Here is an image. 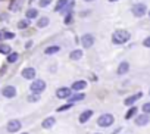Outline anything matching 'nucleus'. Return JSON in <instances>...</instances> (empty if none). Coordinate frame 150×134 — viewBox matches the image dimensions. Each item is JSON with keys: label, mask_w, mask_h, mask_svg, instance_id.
I'll return each mask as SVG.
<instances>
[{"label": "nucleus", "mask_w": 150, "mask_h": 134, "mask_svg": "<svg viewBox=\"0 0 150 134\" xmlns=\"http://www.w3.org/2000/svg\"><path fill=\"white\" fill-rule=\"evenodd\" d=\"M128 40H129V33L125 31V30H118V31H115L113 35H112V41H113L115 44H124V43H127Z\"/></svg>", "instance_id": "obj_1"}, {"label": "nucleus", "mask_w": 150, "mask_h": 134, "mask_svg": "<svg viewBox=\"0 0 150 134\" xmlns=\"http://www.w3.org/2000/svg\"><path fill=\"white\" fill-rule=\"evenodd\" d=\"M113 115H110V113H103V115H100V118L97 119V124H99V127H110L112 124H113Z\"/></svg>", "instance_id": "obj_2"}, {"label": "nucleus", "mask_w": 150, "mask_h": 134, "mask_svg": "<svg viewBox=\"0 0 150 134\" xmlns=\"http://www.w3.org/2000/svg\"><path fill=\"white\" fill-rule=\"evenodd\" d=\"M132 13H134V16H137V18H141V16H144L146 15V12H147V8H146V5H143V3H137V5H134L132 6Z\"/></svg>", "instance_id": "obj_3"}, {"label": "nucleus", "mask_w": 150, "mask_h": 134, "mask_svg": "<svg viewBox=\"0 0 150 134\" xmlns=\"http://www.w3.org/2000/svg\"><path fill=\"white\" fill-rule=\"evenodd\" d=\"M30 89H31L34 93L38 94V93H41V91L46 89V83H44L43 80H35L34 83H31V87H30Z\"/></svg>", "instance_id": "obj_4"}, {"label": "nucleus", "mask_w": 150, "mask_h": 134, "mask_svg": "<svg viewBox=\"0 0 150 134\" xmlns=\"http://www.w3.org/2000/svg\"><path fill=\"white\" fill-rule=\"evenodd\" d=\"M81 44H83V47L90 49V47L94 44V35H93V34H86V35H83V37H81Z\"/></svg>", "instance_id": "obj_5"}, {"label": "nucleus", "mask_w": 150, "mask_h": 134, "mask_svg": "<svg viewBox=\"0 0 150 134\" xmlns=\"http://www.w3.org/2000/svg\"><path fill=\"white\" fill-rule=\"evenodd\" d=\"M21 121H18V119H12V121H9L8 122V131L9 133H16V131H19L21 130Z\"/></svg>", "instance_id": "obj_6"}, {"label": "nucleus", "mask_w": 150, "mask_h": 134, "mask_svg": "<svg viewBox=\"0 0 150 134\" xmlns=\"http://www.w3.org/2000/svg\"><path fill=\"white\" fill-rule=\"evenodd\" d=\"M2 94H3L5 97L12 99V97H15V96H16V89H15L13 86H6V87L2 90Z\"/></svg>", "instance_id": "obj_7"}, {"label": "nucleus", "mask_w": 150, "mask_h": 134, "mask_svg": "<svg viewBox=\"0 0 150 134\" xmlns=\"http://www.w3.org/2000/svg\"><path fill=\"white\" fill-rule=\"evenodd\" d=\"M56 96H57L59 99H68V97L71 96V89H68V87H60V89L56 90Z\"/></svg>", "instance_id": "obj_8"}, {"label": "nucleus", "mask_w": 150, "mask_h": 134, "mask_svg": "<svg viewBox=\"0 0 150 134\" xmlns=\"http://www.w3.org/2000/svg\"><path fill=\"white\" fill-rule=\"evenodd\" d=\"M149 122H150V118H149V115H147V113H141V115H138V116L135 118V124H137V125H140V127L147 125Z\"/></svg>", "instance_id": "obj_9"}, {"label": "nucleus", "mask_w": 150, "mask_h": 134, "mask_svg": "<svg viewBox=\"0 0 150 134\" xmlns=\"http://www.w3.org/2000/svg\"><path fill=\"white\" fill-rule=\"evenodd\" d=\"M141 96H143V93H137V94H132V96L127 97L124 103H125L127 106H131V105H134V103H135V102H137V100H138V99L141 97Z\"/></svg>", "instance_id": "obj_10"}, {"label": "nucleus", "mask_w": 150, "mask_h": 134, "mask_svg": "<svg viewBox=\"0 0 150 134\" xmlns=\"http://www.w3.org/2000/svg\"><path fill=\"white\" fill-rule=\"evenodd\" d=\"M22 77L27 78V80H33V78L35 77V69H34V68H25V69L22 71Z\"/></svg>", "instance_id": "obj_11"}, {"label": "nucleus", "mask_w": 150, "mask_h": 134, "mask_svg": "<svg viewBox=\"0 0 150 134\" xmlns=\"http://www.w3.org/2000/svg\"><path fill=\"white\" fill-rule=\"evenodd\" d=\"M87 87V83L86 81H83V80H80V81H75L74 84H72V90H75V91H80V90H84Z\"/></svg>", "instance_id": "obj_12"}, {"label": "nucleus", "mask_w": 150, "mask_h": 134, "mask_svg": "<svg viewBox=\"0 0 150 134\" xmlns=\"http://www.w3.org/2000/svg\"><path fill=\"white\" fill-rule=\"evenodd\" d=\"M91 115H93V111H90V109H88V111H84V112L80 115V122H81V124L87 122V121L91 118Z\"/></svg>", "instance_id": "obj_13"}, {"label": "nucleus", "mask_w": 150, "mask_h": 134, "mask_svg": "<svg viewBox=\"0 0 150 134\" xmlns=\"http://www.w3.org/2000/svg\"><path fill=\"white\" fill-rule=\"evenodd\" d=\"M128 69H129L128 62H122V63L118 66V74H119V75H124V74H127V72H128Z\"/></svg>", "instance_id": "obj_14"}, {"label": "nucleus", "mask_w": 150, "mask_h": 134, "mask_svg": "<svg viewBox=\"0 0 150 134\" xmlns=\"http://www.w3.org/2000/svg\"><path fill=\"white\" fill-rule=\"evenodd\" d=\"M21 5H22V0H13V2L9 5V9L12 12H18L21 9Z\"/></svg>", "instance_id": "obj_15"}, {"label": "nucleus", "mask_w": 150, "mask_h": 134, "mask_svg": "<svg viewBox=\"0 0 150 134\" xmlns=\"http://www.w3.org/2000/svg\"><path fill=\"white\" fill-rule=\"evenodd\" d=\"M54 122H56V119L53 118V116H49V118H46L44 121H43V128H52L53 125H54Z\"/></svg>", "instance_id": "obj_16"}, {"label": "nucleus", "mask_w": 150, "mask_h": 134, "mask_svg": "<svg viewBox=\"0 0 150 134\" xmlns=\"http://www.w3.org/2000/svg\"><path fill=\"white\" fill-rule=\"evenodd\" d=\"M69 57H71L72 60L81 59V57H83V50H72V52L69 53Z\"/></svg>", "instance_id": "obj_17"}, {"label": "nucleus", "mask_w": 150, "mask_h": 134, "mask_svg": "<svg viewBox=\"0 0 150 134\" xmlns=\"http://www.w3.org/2000/svg\"><path fill=\"white\" fill-rule=\"evenodd\" d=\"M13 37H15V34L11 33V31H5V30L0 31V40H3V38H6V40H12Z\"/></svg>", "instance_id": "obj_18"}, {"label": "nucleus", "mask_w": 150, "mask_h": 134, "mask_svg": "<svg viewBox=\"0 0 150 134\" xmlns=\"http://www.w3.org/2000/svg\"><path fill=\"white\" fill-rule=\"evenodd\" d=\"M84 97H86V94H83V93H78V94H71L68 99H69V103H74V102H78V100H84Z\"/></svg>", "instance_id": "obj_19"}, {"label": "nucleus", "mask_w": 150, "mask_h": 134, "mask_svg": "<svg viewBox=\"0 0 150 134\" xmlns=\"http://www.w3.org/2000/svg\"><path fill=\"white\" fill-rule=\"evenodd\" d=\"M59 50H60L59 46H50V47H47V49L44 50V53H46V55H54V53H57Z\"/></svg>", "instance_id": "obj_20"}, {"label": "nucleus", "mask_w": 150, "mask_h": 134, "mask_svg": "<svg viewBox=\"0 0 150 134\" xmlns=\"http://www.w3.org/2000/svg\"><path fill=\"white\" fill-rule=\"evenodd\" d=\"M66 3H68V0H59V2L56 3V8H54V11H56V12H60V11H63V8L66 6Z\"/></svg>", "instance_id": "obj_21"}, {"label": "nucleus", "mask_w": 150, "mask_h": 134, "mask_svg": "<svg viewBox=\"0 0 150 134\" xmlns=\"http://www.w3.org/2000/svg\"><path fill=\"white\" fill-rule=\"evenodd\" d=\"M25 15H27V18H28V19H34V18H37V16H38V12H37L35 9H28V11L25 12Z\"/></svg>", "instance_id": "obj_22"}, {"label": "nucleus", "mask_w": 150, "mask_h": 134, "mask_svg": "<svg viewBox=\"0 0 150 134\" xmlns=\"http://www.w3.org/2000/svg\"><path fill=\"white\" fill-rule=\"evenodd\" d=\"M0 53H3V55H9V53H11V46H9V44H3V43H0Z\"/></svg>", "instance_id": "obj_23"}, {"label": "nucleus", "mask_w": 150, "mask_h": 134, "mask_svg": "<svg viewBox=\"0 0 150 134\" xmlns=\"http://www.w3.org/2000/svg\"><path fill=\"white\" fill-rule=\"evenodd\" d=\"M47 24H49V18H40L38 19V22H37V27L38 28H44V27H47Z\"/></svg>", "instance_id": "obj_24"}, {"label": "nucleus", "mask_w": 150, "mask_h": 134, "mask_svg": "<svg viewBox=\"0 0 150 134\" xmlns=\"http://www.w3.org/2000/svg\"><path fill=\"white\" fill-rule=\"evenodd\" d=\"M18 57H19L18 53H15V52H13V53H9V56H8V62H9V63H15V62L18 60Z\"/></svg>", "instance_id": "obj_25"}, {"label": "nucleus", "mask_w": 150, "mask_h": 134, "mask_svg": "<svg viewBox=\"0 0 150 134\" xmlns=\"http://www.w3.org/2000/svg\"><path fill=\"white\" fill-rule=\"evenodd\" d=\"M28 25H30V22H28V19H25V21H19V22H18V28H19V30H24V28H28Z\"/></svg>", "instance_id": "obj_26"}, {"label": "nucleus", "mask_w": 150, "mask_h": 134, "mask_svg": "<svg viewBox=\"0 0 150 134\" xmlns=\"http://www.w3.org/2000/svg\"><path fill=\"white\" fill-rule=\"evenodd\" d=\"M135 113H137V108H131V109H129V111L127 112L125 118H127V119H129V118H132V116H134Z\"/></svg>", "instance_id": "obj_27"}, {"label": "nucleus", "mask_w": 150, "mask_h": 134, "mask_svg": "<svg viewBox=\"0 0 150 134\" xmlns=\"http://www.w3.org/2000/svg\"><path fill=\"white\" fill-rule=\"evenodd\" d=\"M38 99H40V94H37V93L28 96V100H30V102H38Z\"/></svg>", "instance_id": "obj_28"}, {"label": "nucleus", "mask_w": 150, "mask_h": 134, "mask_svg": "<svg viewBox=\"0 0 150 134\" xmlns=\"http://www.w3.org/2000/svg\"><path fill=\"white\" fill-rule=\"evenodd\" d=\"M143 112L147 113V115H150V102H147V103L143 105Z\"/></svg>", "instance_id": "obj_29"}, {"label": "nucleus", "mask_w": 150, "mask_h": 134, "mask_svg": "<svg viewBox=\"0 0 150 134\" xmlns=\"http://www.w3.org/2000/svg\"><path fill=\"white\" fill-rule=\"evenodd\" d=\"M50 3H52V0H40V2H38L40 8H46V6H49Z\"/></svg>", "instance_id": "obj_30"}, {"label": "nucleus", "mask_w": 150, "mask_h": 134, "mask_svg": "<svg viewBox=\"0 0 150 134\" xmlns=\"http://www.w3.org/2000/svg\"><path fill=\"white\" fill-rule=\"evenodd\" d=\"M71 22H72V12H71V13H68V15H66V18H65V24H66V25H69Z\"/></svg>", "instance_id": "obj_31"}, {"label": "nucleus", "mask_w": 150, "mask_h": 134, "mask_svg": "<svg viewBox=\"0 0 150 134\" xmlns=\"http://www.w3.org/2000/svg\"><path fill=\"white\" fill-rule=\"evenodd\" d=\"M72 106V103H68V105H63V106H60V108H57V112H62V111H66V109H69Z\"/></svg>", "instance_id": "obj_32"}, {"label": "nucleus", "mask_w": 150, "mask_h": 134, "mask_svg": "<svg viewBox=\"0 0 150 134\" xmlns=\"http://www.w3.org/2000/svg\"><path fill=\"white\" fill-rule=\"evenodd\" d=\"M143 44H144V47H150V37H147V38L143 41Z\"/></svg>", "instance_id": "obj_33"}, {"label": "nucleus", "mask_w": 150, "mask_h": 134, "mask_svg": "<svg viewBox=\"0 0 150 134\" xmlns=\"http://www.w3.org/2000/svg\"><path fill=\"white\" fill-rule=\"evenodd\" d=\"M31 46H33V41H28V43H27V49H30Z\"/></svg>", "instance_id": "obj_34"}, {"label": "nucleus", "mask_w": 150, "mask_h": 134, "mask_svg": "<svg viewBox=\"0 0 150 134\" xmlns=\"http://www.w3.org/2000/svg\"><path fill=\"white\" fill-rule=\"evenodd\" d=\"M109 2H118V0H109Z\"/></svg>", "instance_id": "obj_35"}, {"label": "nucleus", "mask_w": 150, "mask_h": 134, "mask_svg": "<svg viewBox=\"0 0 150 134\" xmlns=\"http://www.w3.org/2000/svg\"><path fill=\"white\" fill-rule=\"evenodd\" d=\"M86 2H93V0H86Z\"/></svg>", "instance_id": "obj_36"}, {"label": "nucleus", "mask_w": 150, "mask_h": 134, "mask_svg": "<svg viewBox=\"0 0 150 134\" xmlns=\"http://www.w3.org/2000/svg\"><path fill=\"white\" fill-rule=\"evenodd\" d=\"M22 134H28V133H22Z\"/></svg>", "instance_id": "obj_37"}, {"label": "nucleus", "mask_w": 150, "mask_h": 134, "mask_svg": "<svg viewBox=\"0 0 150 134\" xmlns=\"http://www.w3.org/2000/svg\"><path fill=\"white\" fill-rule=\"evenodd\" d=\"M149 15H150V12H149Z\"/></svg>", "instance_id": "obj_38"}]
</instances>
